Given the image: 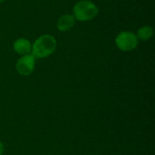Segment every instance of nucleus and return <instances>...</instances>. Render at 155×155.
I'll use <instances>...</instances> for the list:
<instances>
[{
    "instance_id": "nucleus-1",
    "label": "nucleus",
    "mask_w": 155,
    "mask_h": 155,
    "mask_svg": "<svg viewBox=\"0 0 155 155\" xmlns=\"http://www.w3.org/2000/svg\"><path fill=\"white\" fill-rule=\"evenodd\" d=\"M56 40L51 35H42L32 45L31 54L36 59H44L49 57L56 49Z\"/></svg>"
},
{
    "instance_id": "nucleus-4",
    "label": "nucleus",
    "mask_w": 155,
    "mask_h": 155,
    "mask_svg": "<svg viewBox=\"0 0 155 155\" xmlns=\"http://www.w3.org/2000/svg\"><path fill=\"white\" fill-rule=\"evenodd\" d=\"M36 59L31 54L22 55L15 63V70L22 76H29L35 68Z\"/></svg>"
},
{
    "instance_id": "nucleus-7",
    "label": "nucleus",
    "mask_w": 155,
    "mask_h": 155,
    "mask_svg": "<svg viewBox=\"0 0 155 155\" xmlns=\"http://www.w3.org/2000/svg\"><path fill=\"white\" fill-rule=\"evenodd\" d=\"M153 35V28L150 25H144L138 29L136 36L138 40L141 41H148Z\"/></svg>"
},
{
    "instance_id": "nucleus-3",
    "label": "nucleus",
    "mask_w": 155,
    "mask_h": 155,
    "mask_svg": "<svg viewBox=\"0 0 155 155\" xmlns=\"http://www.w3.org/2000/svg\"><path fill=\"white\" fill-rule=\"evenodd\" d=\"M138 38L136 35L130 31H123L119 33L115 38L117 48L123 52H131L138 45Z\"/></svg>"
},
{
    "instance_id": "nucleus-5",
    "label": "nucleus",
    "mask_w": 155,
    "mask_h": 155,
    "mask_svg": "<svg viewBox=\"0 0 155 155\" xmlns=\"http://www.w3.org/2000/svg\"><path fill=\"white\" fill-rule=\"evenodd\" d=\"M13 48L16 54H18L22 56V55L31 54L32 44L29 40H27L25 38H18L14 42Z\"/></svg>"
},
{
    "instance_id": "nucleus-6",
    "label": "nucleus",
    "mask_w": 155,
    "mask_h": 155,
    "mask_svg": "<svg viewBox=\"0 0 155 155\" xmlns=\"http://www.w3.org/2000/svg\"><path fill=\"white\" fill-rule=\"evenodd\" d=\"M75 24V19L73 16V15L64 14L61 15L56 23L57 29L61 32H67L71 30Z\"/></svg>"
},
{
    "instance_id": "nucleus-2",
    "label": "nucleus",
    "mask_w": 155,
    "mask_h": 155,
    "mask_svg": "<svg viewBox=\"0 0 155 155\" xmlns=\"http://www.w3.org/2000/svg\"><path fill=\"white\" fill-rule=\"evenodd\" d=\"M97 5L90 0H82L76 3L73 8V16L80 22H87L95 18L98 15Z\"/></svg>"
},
{
    "instance_id": "nucleus-9",
    "label": "nucleus",
    "mask_w": 155,
    "mask_h": 155,
    "mask_svg": "<svg viewBox=\"0 0 155 155\" xmlns=\"http://www.w3.org/2000/svg\"><path fill=\"white\" fill-rule=\"evenodd\" d=\"M4 1H5V0H0V3H3Z\"/></svg>"
},
{
    "instance_id": "nucleus-8",
    "label": "nucleus",
    "mask_w": 155,
    "mask_h": 155,
    "mask_svg": "<svg viewBox=\"0 0 155 155\" xmlns=\"http://www.w3.org/2000/svg\"><path fill=\"white\" fill-rule=\"evenodd\" d=\"M5 153V145L0 140V155H3Z\"/></svg>"
}]
</instances>
